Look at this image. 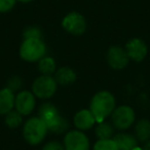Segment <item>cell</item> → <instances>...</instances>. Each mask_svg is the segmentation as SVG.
Segmentation results:
<instances>
[{
  "label": "cell",
  "mask_w": 150,
  "mask_h": 150,
  "mask_svg": "<svg viewBox=\"0 0 150 150\" xmlns=\"http://www.w3.org/2000/svg\"><path fill=\"white\" fill-rule=\"evenodd\" d=\"M115 98L110 92L102 91L93 97L90 110L92 111L97 122H102L110 116L115 109Z\"/></svg>",
  "instance_id": "cell-1"
},
{
  "label": "cell",
  "mask_w": 150,
  "mask_h": 150,
  "mask_svg": "<svg viewBox=\"0 0 150 150\" xmlns=\"http://www.w3.org/2000/svg\"><path fill=\"white\" fill-rule=\"evenodd\" d=\"M38 117L43 120L48 131L54 134H62L68 129L69 122L60 115L58 109L52 103H44L38 111Z\"/></svg>",
  "instance_id": "cell-2"
},
{
  "label": "cell",
  "mask_w": 150,
  "mask_h": 150,
  "mask_svg": "<svg viewBox=\"0 0 150 150\" xmlns=\"http://www.w3.org/2000/svg\"><path fill=\"white\" fill-rule=\"evenodd\" d=\"M48 129L39 117H31L25 122L23 135L25 140L31 145H38L45 138Z\"/></svg>",
  "instance_id": "cell-3"
},
{
  "label": "cell",
  "mask_w": 150,
  "mask_h": 150,
  "mask_svg": "<svg viewBox=\"0 0 150 150\" xmlns=\"http://www.w3.org/2000/svg\"><path fill=\"white\" fill-rule=\"evenodd\" d=\"M46 47L42 39L28 38L24 39L20 47V56L27 62H37L45 56Z\"/></svg>",
  "instance_id": "cell-4"
},
{
  "label": "cell",
  "mask_w": 150,
  "mask_h": 150,
  "mask_svg": "<svg viewBox=\"0 0 150 150\" xmlns=\"http://www.w3.org/2000/svg\"><path fill=\"white\" fill-rule=\"evenodd\" d=\"M57 83L54 77L50 75H41L35 79L32 86V93L39 99H50L57 91Z\"/></svg>",
  "instance_id": "cell-5"
},
{
  "label": "cell",
  "mask_w": 150,
  "mask_h": 150,
  "mask_svg": "<svg viewBox=\"0 0 150 150\" xmlns=\"http://www.w3.org/2000/svg\"><path fill=\"white\" fill-rule=\"evenodd\" d=\"M112 116V122L116 129H127L131 127L135 121V111L133 108L127 105L119 106L118 108H115Z\"/></svg>",
  "instance_id": "cell-6"
},
{
  "label": "cell",
  "mask_w": 150,
  "mask_h": 150,
  "mask_svg": "<svg viewBox=\"0 0 150 150\" xmlns=\"http://www.w3.org/2000/svg\"><path fill=\"white\" fill-rule=\"evenodd\" d=\"M62 26L68 33L73 35H81L86 29V22L82 15L72 11L63 19Z\"/></svg>",
  "instance_id": "cell-7"
},
{
  "label": "cell",
  "mask_w": 150,
  "mask_h": 150,
  "mask_svg": "<svg viewBox=\"0 0 150 150\" xmlns=\"http://www.w3.org/2000/svg\"><path fill=\"white\" fill-rule=\"evenodd\" d=\"M65 150H88L90 141L81 131H71L64 138Z\"/></svg>",
  "instance_id": "cell-8"
},
{
  "label": "cell",
  "mask_w": 150,
  "mask_h": 150,
  "mask_svg": "<svg viewBox=\"0 0 150 150\" xmlns=\"http://www.w3.org/2000/svg\"><path fill=\"white\" fill-rule=\"evenodd\" d=\"M35 96L32 92L23 91L16 96L15 108L20 114L29 115L32 113L35 107Z\"/></svg>",
  "instance_id": "cell-9"
},
{
  "label": "cell",
  "mask_w": 150,
  "mask_h": 150,
  "mask_svg": "<svg viewBox=\"0 0 150 150\" xmlns=\"http://www.w3.org/2000/svg\"><path fill=\"white\" fill-rule=\"evenodd\" d=\"M125 52L129 60H133L135 62H141L147 56L148 48L146 43L142 39L133 38L125 45Z\"/></svg>",
  "instance_id": "cell-10"
},
{
  "label": "cell",
  "mask_w": 150,
  "mask_h": 150,
  "mask_svg": "<svg viewBox=\"0 0 150 150\" xmlns=\"http://www.w3.org/2000/svg\"><path fill=\"white\" fill-rule=\"evenodd\" d=\"M107 61L111 68L120 70L127 66L129 59L125 50H123L120 46H112L108 50Z\"/></svg>",
  "instance_id": "cell-11"
},
{
  "label": "cell",
  "mask_w": 150,
  "mask_h": 150,
  "mask_svg": "<svg viewBox=\"0 0 150 150\" xmlns=\"http://www.w3.org/2000/svg\"><path fill=\"white\" fill-rule=\"evenodd\" d=\"M96 122L97 121L92 111L88 109L78 111L74 116V125L79 131H86L92 129Z\"/></svg>",
  "instance_id": "cell-12"
},
{
  "label": "cell",
  "mask_w": 150,
  "mask_h": 150,
  "mask_svg": "<svg viewBox=\"0 0 150 150\" xmlns=\"http://www.w3.org/2000/svg\"><path fill=\"white\" fill-rule=\"evenodd\" d=\"M16 96L13 92L5 88L0 90V114L6 115L15 107Z\"/></svg>",
  "instance_id": "cell-13"
},
{
  "label": "cell",
  "mask_w": 150,
  "mask_h": 150,
  "mask_svg": "<svg viewBox=\"0 0 150 150\" xmlns=\"http://www.w3.org/2000/svg\"><path fill=\"white\" fill-rule=\"evenodd\" d=\"M118 150H133L136 146H138V140L133 135L125 133L117 134L113 138Z\"/></svg>",
  "instance_id": "cell-14"
},
{
  "label": "cell",
  "mask_w": 150,
  "mask_h": 150,
  "mask_svg": "<svg viewBox=\"0 0 150 150\" xmlns=\"http://www.w3.org/2000/svg\"><path fill=\"white\" fill-rule=\"evenodd\" d=\"M54 79L61 86H68L76 80V73L69 67H62L56 71Z\"/></svg>",
  "instance_id": "cell-15"
},
{
  "label": "cell",
  "mask_w": 150,
  "mask_h": 150,
  "mask_svg": "<svg viewBox=\"0 0 150 150\" xmlns=\"http://www.w3.org/2000/svg\"><path fill=\"white\" fill-rule=\"evenodd\" d=\"M136 139L140 142H146L150 139V121L141 119L137 122L135 127Z\"/></svg>",
  "instance_id": "cell-16"
},
{
  "label": "cell",
  "mask_w": 150,
  "mask_h": 150,
  "mask_svg": "<svg viewBox=\"0 0 150 150\" xmlns=\"http://www.w3.org/2000/svg\"><path fill=\"white\" fill-rule=\"evenodd\" d=\"M38 62V69L42 75H52L56 72V62L52 57H43Z\"/></svg>",
  "instance_id": "cell-17"
},
{
  "label": "cell",
  "mask_w": 150,
  "mask_h": 150,
  "mask_svg": "<svg viewBox=\"0 0 150 150\" xmlns=\"http://www.w3.org/2000/svg\"><path fill=\"white\" fill-rule=\"evenodd\" d=\"M114 133V129L113 127L108 122H99L96 127V136L98 137L99 140H104V139H111Z\"/></svg>",
  "instance_id": "cell-18"
},
{
  "label": "cell",
  "mask_w": 150,
  "mask_h": 150,
  "mask_svg": "<svg viewBox=\"0 0 150 150\" xmlns=\"http://www.w3.org/2000/svg\"><path fill=\"white\" fill-rule=\"evenodd\" d=\"M23 122V115L20 114L17 110L8 112L6 115H5V125L7 127H11V129H15V127H18L22 125Z\"/></svg>",
  "instance_id": "cell-19"
},
{
  "label": "cell",
  "mask_w": 150,
  "mask_h": 150,
  "mask_svg": "<svg viewBox=\"0 0 150 150\" xmlns=\"http://www.w3.org/2000/svg\"><path fill=\"white\" fill-rule=\"evenodd\" d=\"M94 150H118V148L113 139H104L95 143Z\"/></svg>",
  "instance_id": "cell-20"
},
{
  "label": "cell",
  "mask_w": 150,
  "mask_h": 150,
  "mask_svg": "<svg viewBox=\"0 0 150 150\" xmlns=\"http://www.w3.org/2000/svg\"><path fill=\"white\" fill-rule=\"evenodd\" d=\"M28 38H37V39H41V32L37 27H29L25 30L24 32V39H28Z\"/></svg>",
  "instance_id": "cell-21"
},
{
  "label": "cell",
  "mask_w": 150,
  "mask_h": 150,
  "mask_svg": "<svg viewBox=\"0 0 150 150\" xmlns=\"http://www.w3.org/2000/svg\"><path fill=\"white\" fill-rule=\"evenodd\" d=\"M22 86V80L18 76H13L11 78H9V80L7 81V88L15 93L16 91H19Z\"/></svg>",
  "instance_id": "cell-22"
},
{
  "label": "cell",
  "mask_w": 150,
  "mask_h": 150,
  "mask_svg": "<svg viewBox=\"0 0 150 150\" xmlns=\"http://www.w3.org/2000/svg\"><path fill=\"white\" fill-rule=\"evenodd\" d=\"M17 0H0V13L9 11L13 6Z\"/></svg>",
  "instance_id": "cell-23"
},
{
  "label": "cell",
  "mask_w": 150,
  "mask_h": 150,
  "mask_svg": "<svg viewBox=\"0 0 150 150\" xmlns=\"http://www.w3.org/2000/svg\"><path fill=\"white\" fill-rule=\"evenodd\" d=\"M42 150H65L64 145H62L61 143H59L58 141H52L46 143L43 146Z\"/></svg>",
  "instance_id": "cell-24"
},
{
  "label": "cell",
  "mask_w": 150,
  "mask_h": 150,
  "mask_svg": "<svg viewBox=\"0 0 150 150\" xmlns=\"http://www.w3.org/2000/svg\"><path fill=\"white\" fill-rule=\"evenodd\" d=\"M143 150H150V141H148L147 143L145 144V146H144Z\"/></svg>",
  "instance_id": "cell-25"
},
{
  "label": "cell",
  "mask_w": 150,
  "mask_h": 150,
  "mask_svg": "<svg viewBox=\"0 0 150 150\" xmlns=\"http://www.w3.org/2000/svg\"><path fill=\"white\" fill-rule=\"evenodd\" d=\"M133 150H143V148H140L139 147V146H136V147L135 148H134V149Z\"/></svg>",
  "instance_id": "cell-26"
},
{
  "label": "cell",
  "mask_w": 150,
  "mask_h": 150,
  "mask_svg": "<svg viewBox=\"0 0 150 150\" xmlns=\"http://www.w3.org/2000/svg\"><path fill=\"white\" fill-rule=\"evenodd\" d=\"M18 1H21V2H30L32 0H18Z\"/></svg>",
  "instance_id": "cell-27"
}]
</instances>
